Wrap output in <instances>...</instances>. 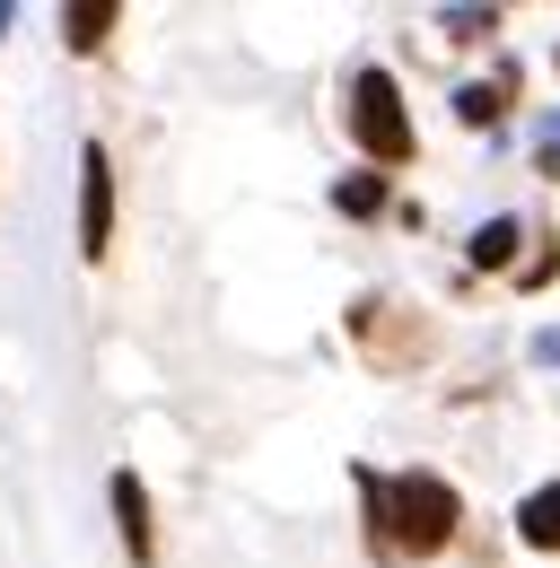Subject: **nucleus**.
I'll return each instance as SVG.
<instances>
[{"label": "nucleus", "mask_w": 560, "mask_h": 568, "mask_svg": "<svg viewBox=\"0 0 560 568\" xmlns=\"http://www.w3.org/2000/svg\"><path fill=\"white\" fill-rule=\"evenodd\" d=\"M517 245H526V227H517V219H482V227H473V245H464V263H473V272H517Z\"/></svg>", "instance_id": "9"}, {"label": "nucleus", "mask_w": 560, "mask_h": 568, "mask_svg": "<svg viewBox=\"0 0 560 568\" xmlns=\"http://www.w3.org/2000/svg\"><path fill=\"white\" fill-rule=\"evenodd\" d=\"M438 27H447V44H482L499 36V9H438Z\"/></svg>", "instance_id": "11"}, {"label": "nucleus", "mask_w": 560, "mask_h": 568, "mask_svg": "<svg viewBox=\"0 0 560 568\" xmlns=\"http://www.w3.org/2000/svg\"><path fill=\"white\" fill-rule=\"evenodd\" d=\"M0 36H9V9H0Z\"/></svg>", "instance_id": "15"}, {"label": "nucleus", "mask_w": 560, "mask_h": 568, "mask_svg": "<svg viewBox=\"0 0 560 568\" xmlns=\"http://www.w3.org/2000/svg\"><path fill=\"white\" fill-rule=\"evenodd\" d=\"M350 342H359L368 367H420V358L438 351L429 315H412L403 297H359V306H350Z\"/></svg>", "instance_id": "3"}, {"label": "nucleus", "mask_w": 560, "mask_h": 568, "mask_svg": "<svg viewBox=\"0 0 560 568\" xmlns=\"http://www.w3.org/2000/svg\"><path fill=\"white\" fill-rule=\"evenodd\" d=\"M106 507H114V534H123V560L132 568H158V507H149V481L132 464L106 473Z\"/></svg>", "instance_id": "5"}, {"label": "nucleus", "mask_w": 560, "mask_h": 568, "mask_svg": "<svg viewBox=\"0 0 560 568\" xmlns=\"http://www.w3.org/2000/svg\"><path fill=\"white\" fill-rule=\"evenodd\" d=\"M114 18H123L114 0H70V9H62V44H70V53H106Z\"/></svg>", "instance_id": "8"}, {"label": "nucleus", "mask_w": 560, "mask_h": 568, "mask_svg": "<svg viewBox=\"0 0 560 568\" xmlns=\"http://www.w3.org/2000/svg\"><path fill=\"white\" fill-rule=\"evenodd\" d=\"M543 166H552V175H560V114H552V123H543Z\"/></svg>", "instance_id": "13"}, {"label": "nucleus", "mask_w": 560, "mask_h": 568, "mask_svg": "<svg viewBox=\"0 0 560 568\" xmlns=\"http://www.w3.org/2000/svg\"><path fill=\"white\" fill-rule=\"evenodd\" d=\"M543 281H560V245H543L534 263H517V288H543Z\"/></svg>", "instance_id": "12"}, {"label": "nucleus", "mask_w": 560, "mask_h": 568, "mask_svg": "<svg viewBox=\"0 0 560 568\" xmlns=\"http://www.w3.org/2000/svg\"><path fill=\"white\" fill-rule=\"evenodd\" d=\"M359 481V525H368V560H438L464 525V490L447 473H350Z\"/></svg>", "instance_id": "1"}, {"label": "nucleus", "mask_w": 560, "mask_h": 568, "mask_svg": "<svg viewBox=\"0 0 560 568\" xmlns=\"http://www.w3.org/2000/svg\"><path fill=\"white\" fill-rule=\"evenodd\" d=\"M79 254L88 263L114 254V158H106V141H79Z\"/></svg>", "instance_id": "4"}, {"label": "nucleus", "mask_w": 560, "mask_h": 568, "mask_svg": "<svg viewBox=\"0 0 560 568\" xmlns=\"http://www.w3.org/2000/svg\"><path fill=\"white\" fill-rule=\"evenodd\" d=\"M517 88H526V79H517V62H499L490 79L456 88V123H464V132H499V123H508V105H517Z\"/></svg>", "instance_id": "6"}, {"label": "nucleus", "mask_w": 560, "mask_h": 568, "mask_svg": "<svg viewBox=\"0 0 560 568\" xmlns=\"http://www.w3.org/2000/svg\"><path fill=\"white\" fill-rule=\"evenodd\" d=\"M333 211L342 219H377L386 211V175H377V166H368V175H342V184H333Z\"/></svg>", "instance_id": "10"}, {"label": "nucleus", "mask_w": 560, "mask_h": 568, "mask_svg": "<svg viewBox=\"0 0 560 568\" xmlns=\"http://www.w3.org/2000/svg\"><path fill=\"white\" fill-rule=\"evenodd\" d=\"M534 358H552V367H560V333H543V342H534Z\"/></svg>", "instance_id": "14"}, {"label": "nucleus", "mask_w": 560, "mask_h": 568, "mask_svg": "<svg viewBox=\"0 0 560 568\" xmlns=\"http://www.w3.org/2000/svg\"><path fill=\"white\" fill-rule=\"evenodd\" d=\"M350 141H359V158L386 175V166H412L420 158V132H412V105H403V79L386 71V62H359L350 71V105H342Z\"/></svg>", "instance_id": "2"}, {"label": "nucleus", "mask_w": 560, "mask_h": 568, "mask_svg": "<svg viewBox=\"0 0 560 568\" xmlns=\"http://www.w3.org/2000/svg\"><path fill=\"white\" fill-rule=\"evenodd\" d=\"M517 542H526V551H560V481L517 498Z\"/></svg>", "instance_id": "7"}]
</instances>
